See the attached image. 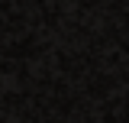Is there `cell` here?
I'll list each match as a JSON object with an SVG mask.
<instances>
[]
</instances>
